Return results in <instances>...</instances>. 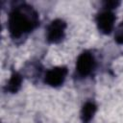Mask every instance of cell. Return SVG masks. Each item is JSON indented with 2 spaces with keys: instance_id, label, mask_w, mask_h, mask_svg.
<instances>
[{
  "instance_id": "obj_1",
  "label": "cell",
  "mask_w": 123,
  "mask_h": 123,
  "mask_svg": "<svg viewBox=\"0 0 123 123\" xmlns=\"http://www.w3.org/2000/svg\"><path fill=\"white\" fill-rule=\"evenodd\" d=\"M37 24V12L30 7H19L13 10L9 16L8 26L11 35L18 37L33 30Z\"/></svg>"
},
{
  "instance_id": "obj_2",
  "label": "cell",
  "mask_w": 123,
  "mask_h": 123,
  "mask_svg": "<svg viewBox=\"0 0 123 123\" xmlns=\"http://www.w3.org/2000/svg\"><path fill=\"white\" fill-rule=\"evenodd\" d=\"M66 24L62 19H56L51 22L47 29V39L49 42L56 43L62 40L64 35Z\"/></svg>"
},
{
  "instance_id": "obj_3",
  "label": "cell",
  "mask_w": 123,
  "mask_h": 123,
  "mask_svg": "<svg viewBox=\"0 0 123 123\" xmlns=\"http://www.w3.org/2000/svg\"><path fill=\"white\" fill-rule=\"evenodd\" d=\"M67 73L66 67L59 66L50 69L45 75V83L51 86H58L62 85L65 79Z\"/></svg>"
},
{
  "instance_id": "obj_4",
  "label": "cell",
  "mask_w": 123,
  "mask_h": 123,
  "mask_svg": "<svg viewBox=\"0 0 123 123\" xmlns=\"http://www.w3.org/2000/svg\"><path fill=\"white\" fill-rule=\"evenodd\" d=\"M94 68V59L88 52L82 53L77 61V70L82 76L88 75Z\"/></svg>"
},
{
  "instance_id": "obj_5",
  "label": "cell",
  "mask_w": 123,
  "mask_h": 123,
  "mask_svg": "<svg viewBox=\"0 0 123 123\" xmlns=\"http://www.w3.org/2000/svg\"><path fill=\"white\" fill-rule=\"evenodd\" d=\"M114 15L112 12L107 11L100 13L97 16V26L98 29L104 34H110L112 31L114 25Z\"/></svg>"
},
{
  "instance_id": "obj_6",
  "label": "cell",
  "mask_w": 123,
  "mask_h": 123,
  "mask_svg": "<svg viewBox=\"0 0 123 123\" xmlns=\"http://www.w3.org/2000/svg\"><path fill=\"white\" fill-rule=\"evenodd\" d=\"M96 111V106L91 103V102H87L84 105L83 109H82V112H81V117L82 120L85 123H87L91 120V118L93 117L94 113Z\"/></svg>"
},
{
  "instance_id": "obj_7",
  "label": "cell",
  "mask_w": 123,
  "mask_h": 123,
  "mask_svg": "<svg viewBox=\"0 0 123 123\" xmlns=\"http://www.w3.org/2000/svg\"><path fill=\"white\" fill-rule=\"evenodd\" d=\"M21 83H22V78L21 76L14 72L12 73V75L11 76L10 80H9V83H8V89L11 91V92H16L20 86H21Z\"/></svg>"
},
{
  "instance_id": "obj_8",
  "label": "cell",
  "mask_w": 123,
  "mask_h": 123,
  "mask_svg": "<svg viewBox=\"0 0 123 123\" xmlns=\"http://www.w3.org/2000/svg\"><path fill=\"white\" fill-rule=\"evenodd\" d=\"M114 37H115V40L117 43H123V22L117 28Z\"/></svg>"
},
{
  "instance_id": "obj_9",
  "label": "cell",
  "mask_w": 123,
  "mask_h": 123,
  "mask_svg": "<svg viewBox=\"0 0 123 123\" xmlns=\"http://www.w3.org/2000/svg\"><path fill=\"white\" fill-rule=\"evenodd\" d=\"M119 4V2H115V1H108L105 3V7L108 9H112V8H115L117 5Z\"/></svg>"
}]
</instances>
